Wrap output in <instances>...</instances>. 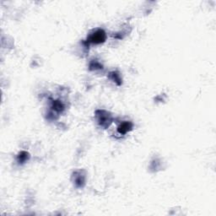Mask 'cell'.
<instances>
[{
    "mask_svg": "<svg viewBox=\"0 0 216 216\" xmlns=\"http://www.w3.org/2000/svg\"><path fill=\"white\" fill-rule=\"evenodd\" d=\"M106 40V33L102 30H98L94 32L89 38V41L95 44H100Z\"/></svg>",
    "mask_w": 216,
    "mask_h": 216,
    "instance_id": "6da1fadb",
    "label": "cell"
},
{
    "mask_svg": "<svg viewBox=\"0 0 216 216\" xmlns=\"http://www.w3.org/2000/svg\"><path fill=\"white\" fill-rule=\"evenodd\" d=\"M133 128V125L132 123L130 122H122L121 125L118 127V132L121 134H127L128 132H129Z\"/></svg>",
    "mask_w": 216,
    "mask_h": 216,
    "instance_id": "7a4b0ae2",
    "label": "cell"
},
{
    "mask_svg": "<svg viewBox=\"0 0 216 216\" xmlns=\"http://www.w3.org/2000/svg\"><path fill=\"white\" fill-rule=\"evenodd\" d=\"M28 157H29L28 153H26V152H21V153L20 154V155H19V161H26L27 159H28Z\"/></svg>",
    "mask_w": 216,
    "mask_h": 216,
    "instance_id": "3957f363",
    "label": "cell"
},
{
    "mask_svg": "<svg viewBox=\"0 0 216 216\" xmlns=\"http://www.w3.org/2000/svg\"><path fill=\"white\" fill-rule=\"evenodd\" d=\"M53 109L55 110V111H60L61 110H63V105H62V103H61V102H57V101H56V102H54V104H53Z\"/></svg>",
    "mask_w": 216,
    "mask_h": 216,
    "instance_id": "277c9868",
    "label": "cell"
}]
</instances>
